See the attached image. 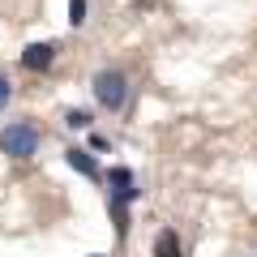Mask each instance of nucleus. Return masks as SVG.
Instances as JSON below:
<instances>
[{
    "mask_svg": "<svg viewBox=\"0 0 257 257\" xmlns=\"http://www.w3.org/2000/svg\"><path fill=\"white\" fill-rule=\"evenodd\" d=\"M94 99H99L107 111H120L128 103V77L120 73V69H103V73H94Z\"/></svg>",
    "mask_w": 257,
    "mask_h": 257,
    "instance_id": "f257e3e1",
    "label": "nucleus"
},
{
    "mask_svg": "<svg viewBox=\"0 0 257 257\" xmlns=\"http://www.w3.org/2000/svg\"><path fill=\"white\" fill-rule=\"evenodd\" d=\"M0 150L9 159H30L39 150V128L35 124H9L0 133Z\"/></svg>",
    "mask_w": 257,
    "mask_h": 257,
    "instance_id": "f03ea898",
    "label": "nucleus"
},
{
    "mask_svg": "<svg viewBox=\"0 0 257 257\" xmlns=\"http://www.w3.org/2000/svg\"><path fill=\"white\" fill-rule=\"evenodd\" d=\"M107 184H111V202H116V206H124V202L138 197V184H133V172H128V167H111Z\"/></svg>",
    "mask_w": 257,
    "mask_h": 257,
    "instance_id": "7ed1b4c3",
    "label": "nucleus"
},
{
    "mask_svg": "<svg viewBox=\"0 0 257 257\" xmlns=\"http://www.w3.org/2000/svg\"><path fill=\"white\" fill-rule=\"evenodd\" d=\"M52 60H56V47L52 43H30L26 52H22V69H30V73L52 69Z\"/></svg>",
    "mask_w": 257,
    "mask_h": 257,
    "instance_id": "20e7f679",
    "label": "nucleus"
},
{
    "mask_svg": "<svg viewBox=\"0 0 257 257\" xmlns=\"http://www.w3.org/2000/svg\"><path fill=\"white\" fill-rule=\"evenodd\" d=\"M64 159H69V167H73V172H82V176H99V167H94V159L86 155V150H64Z\"/></svg>",
    "mask_w": 257,
    "mask_h": 257,
    "instance_id": "39448f33",
    "label": "nucleus"
},
{
    "mask_svg": "<svg viewBox=\"0 0 257 257\" xmlns=\"http://www.w3.org/2000/svg\"><path fill=\"white\" fill-rule=\"evenodd\" d=\"M155 257H180V240H176V231H159L155 236Z\"/></svg>",
    "mask_w": 257,
    "mask_h": 257,
    "instance_id": "423d86ee",
    "label": "nucleus"
},
{
    "mask_svg": "<svg viewBox=\"0 0 257 257\" xmlns=\"http://www.w3.org/2000/svg\"><path fill=\"white\" fill-rule=\"evenodd\" d=\"M69 22H73V26L86 22V0H69Z\"/></svg>",
    "mask_w": 257,
    "mask_h": 257,
    "instance_id": "0eeeda50",
    "label": "nucleus"
},
{
    "mask_svg": "<svg viewBox=\"0 0 257 257\" xmlns=\"http://www.w3.org/2000/svg\"><path fill=\"white\" fill-rule=\"evenodd\" d=\"M64 124H69V128H86V124H90V111H69Z\"/></svg>",
    "mask_w": 257,
    "mask_h": 257,
    "instance_id": "6e6552de",
    "label": "nucleus"
},
{
    "mask_svg": "<svg viewBox=\"0 0 257 257\" xmlns=\"http://www.w3.org/2000/svg\"><path fill=\"white\" fill-rule=\"evenodd\" d=\"M9 99H13V86H9V77H0V107H9Z\"/></svg>",
    "mask_w": 257,
    "mask_h": 257,
    "instance_id": "1a4fd4ad",
    "label": "nucleus"
},
{
    "mask_svg": "<svg viewBox=\"0 0 257 257\" xmlns=\"http://www.w3.org/2000/svg\"><path fill=\"white\" fill-rule=\"evenodd\" d=\"M94 257H103V253H94Z\"/></svg>",
    "mask_w": 257,
    "mask_h": 257,
    "instance_id": "9d476101",
    "label": "nucleus"
}]
</instances>
